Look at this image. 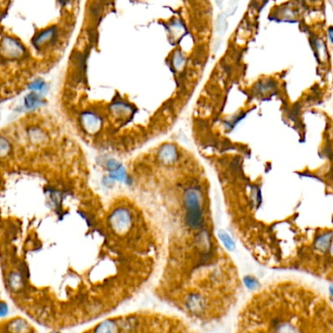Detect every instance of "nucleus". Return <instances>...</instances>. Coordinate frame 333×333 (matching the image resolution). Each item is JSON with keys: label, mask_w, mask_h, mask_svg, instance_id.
I'll return each mask as SVG.
<instances>
[{"label": "nucleus", "mask_w": 333, "mask_h": 333, "mask_svg": "<svg viewBox=\"0 0 333 333\" xmlns=\"http://www.w3.org/2000/svg\"><path fill=\"white\" fill-rule=\"evenodd\" d=\"M187 223L192 228H198L202 224V211L200 194L196 189H188L184 194Z\"/></svg>", "instance_id": "nucleus-1"}, {"label": "nucleus", "mask_w": 333, "mask_h": 333, "mask_svg": "<svg viewBox=\"0 0 333 333\" xmlns=\"http://www.w3.org/2000/svg\"><path fill=\"white\" fill-rule=\"evenodd\" d=\"M158 158L161 163L170 165L178 160V150L172 144H165L160 148Z\"/></svg>", "instance_id": "nucleus-2"}, {"label": "nucleus", "mask_w": 333, "mask_h": 333, "mask_svg": "<svg viewBox=\"0 0 333 333\" xmlns=\"http://www.w3.org/2000/svg\"><path fill=\"white\" fill-rule=\"evenodd\" d=\"M216 29L217 33L219 35H224L227 29H228V22H227V18L224 14H221L218 16L217 21H216Z\"/></svg>", "instance_id": "nucleus-3"}, {"label": "nucleus", "mask_w": 333, "mask_h": 333, "mask_svg": "<svg viewBox=\"0 0 333 333\" xmlns=\"http://www.w3.org/2000/svg\"><path fill=\"white\" fill-rule=\"evenodd\" d=\"M173 66L176 68V70H180L183 68L184 64H185V58L183 56V54L179 51H177L175 53V55L173 56Z\"/></svg>", "instance_id": "nucleus-4"}, {"label": "nucleus", "mask_w": 333, "mask_h": 333, "mask_svg": "<svg viewBox=\"0 0 333 333\" xmlns=\"http://www.w3.org/2000/svg\"><path fill=\"white\" fill-rule=\"evenodd\" d=\"M111 177L114 180H119V181H125L126 180V173L124 171V168L120 166L117 169L111 171Z\"/></svg>", "instance_id": "nucleus-5"}, {"label": "nucleus", "mask_w": 333, "mask_h": 333, "mask_svg": "<svg viewBox=\"0 0 333 333\" xmlns=\"http://www.w3.org/2000/svg\"><path fill=\"white\" fill-rule=\"evenodd\" d=\"M219 236L221 237V239H222L223 243L225 244L226 247H228V248H230V249L234 248L233 240H232V238L229 236V234H227L226 232L220 231V232H219Z\"/></svg>", "instance_id": "nucleus-6"}, {"label": "nucleus", "mask_w": 333, "mask_h": 333, "mask_svg": "<svg viewBox=\"0 0 333 333\" xmlns=\"http://www.w3.org/2000/svg\"><path fill=\"white\" fill-rule=\"evenodd\" d=\"M328 35H329V40H330V42H332V27L329 28Z\"/></svg>", "instance_id": "nucleus-7"}]
</instances>
